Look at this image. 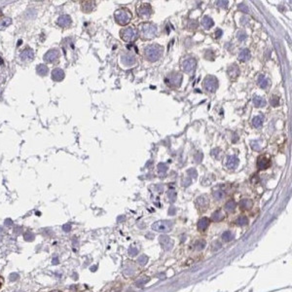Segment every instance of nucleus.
Returning a JSON list of instances; mask_svg holds the SVG:
<instances>
[{"instance_id":"obj_12","label":"nucleus","mask_w":292,"mask_h":292,"mask_svg":"<svg viewBox=\"0 0 292 292\" xmlns=\"http://www.w3.org/2000/svg\"><path fill=\"white\" fill-rule=\"evenodd\" d=\"M239 163H240L239 159H238L236 156L231 155V156H228L226 158L225 167H226L227 168H229V170H235V168L239 166Z\"/></svg>"},{"instance_id":"obj_13","label":"nucleus","mask_w":292,"mask_h":292,"mask_svg":"<svg viewBox=\"0 0 292 292\" xmlns=\"http://www.w3.org/2000/svg\"><path fill=\"white\" fill-rule=\"evenodd\" d=\"M121 61L124 65H127V66H131L133 64L135 63L136 61V58L133 54L131 53H128V54H125L121 57Z\"/></svg>"},{"instance_id":"obj_5","label":"nucleus","mask_w":292,"mask_h":292,"mask_svg":"<svg viewBox=\"0 0 292 292\" xmlns=\"http://www.w3.org/2000/svg\"><path fill=\"white\" fill-rule=\"evenodd\" d=\"M165 82L170 87L178 88L180 87L182 82V75L179 72H171L165 78Z\"/></svg>"},{"instance_id":"obj_42","label":"nucleus","mask_w":292,"mask_h":292,"mask_svg":"<svg viewBox=\"0 0 292 292\" xmlns=\"http://www.w3.org/2000/svg\"><path fill=\"white\" fill-rule=\"evenodd\" d=\"M187 175H190L193 178H197L198 173H197V170H195V168H190V170H187Z\"/></svg>"},{"instance_id":"obj_28","label":"nucleus","mask_w":292,"mask_h":292,"mask_svg":"<svg viewBox=\"0 0 292 292\" xmlns=\"http://www.w3.org/2000/svg\"><path fill=\"white\" fill-rule=\"evenodd\" d=\"M36 71H37V73L39 75H41V76H45V75L48 73V71H49V68H48L45 64H39L36 68Z\"/></svg>"},{"instance_id":"obj_49","label":"nucleus","mask_w":292,"mask_h":292,"mask_svg":"<svg viewBox=\"0 0 292 292\" xmlns=\"http://www.w3.org/2000/svg\"><path fill=\"white\" fill-rule=\"evenodd\" d=\"M10 278L11 282H15L16 280H18V278H19V275L16 274V273H13V274L10 275V278Z\"/></svg>"},{"instance_id":"obj_50","label":"nucleus","mask_w":292,"mask_h":292,"mask_svg":"<svg viewBox=\"0 0 292 292\" xmlns=\"http://www.w3.org/2000/svg\"><path fill=\"white\" fill-rule=\"evenodd\" d=\"M138 252V251H137V249H136V248H135V247H131L130 248V249H128V253H130V255H132V256H135V255H136V253H137Z\"/></svg>"},{"instance_id":"obj_43","label":"nucleus","mask_w":292,"mask_h":292,"mask_svg":"<svg viewBox=\"0 0 292 292\" xmlns=\"http://www.w3.org/2000/svg\"><path fill=\"white\" fill-rule=\"evenodd\" d=\"M219 153H220V149H218V148H214V149L211 150V152H210L211 156L214 157L215 159H217V158H218Z\"/></svg>"},{"instance_id":"obj_37","label":"nucleus","mask_w":292,"mask_h":292,"mask_svg":"<svg viewBox=\"0 0 292 292\" xmlns=\"http://www.w3.org/2000/svg\"><path fill=\"white\" fill-rule=\"evenodd\" d=\"M168 197L170 198V200L171 202H175V199H176V193L175 190H170L168 193Z\"/></svg>"},{"instance_id":"obj_52","label":"nucleus","mask_w":292,"mask_h":292,"mask_svg":"<svg viewBox=\"0 0 292 292\" xmlns=\"http://www.w3.org/2000/svg\"><path fill=\"white\" fill-rule=\"evenodd\" d=\"M63 229L65 232H69V231H70V229H71V225H70V224H65V225H63Z\"/></svg>"},{"instance_id":"obj_44","label":"nucleus","mask_w":292,"mask_h":292,"mask_svg":"<svg viewBox=\"0 0 292 292\" xmlns=\"http://www.w3.org/2000/svg\"><path fill=\"white\" fill-rule=\"evenodd\" d=\"M148 280H149L148 278H141V280H137V282H136V285H137V286H140V285L142 286V285L145 284V283L148 282Z\"/></svg>"},{"instance_id":"obj_8","label":"nucleus","mask_w":292,"mask_h":292,"mask_svg":"<svg viewBox=\"0 0 292 292\" xmlns=\"http://www.w3.org/2000/svg\"><path fill=\"white\" fill-rule=\"evenodd\" d=\"M137 14L140 18L148 19L152 15V7L149 4L143 3L137 8Z\"/></svg>"},{"instance_id":"obj_17","label":"nucleus","mask_w":292,"mask_h":292,"mask_svg":"<svg viewBox=\"0 0 292 292\" xmlns=\"http://www.w3.org/2000/svg\"><path fill=\"white\" fill-rule=\"evenodd\" d=\"M58 25L60 27H68L71 25V18L68 15H63L58 19Z\"/></svg>"},{"instance_id":"obj_24","label":"nucleus","mask_w":292,"mask_h":292,"mask_svg":"<svg viewBox=\"0 0 292 292\" xmlns=\"http://www.w3.org/2000/svg\"><path fill=\"white\" fill-rule=\"evenodd\" d=\"M257 84H258L259 87L262 88V89H266L268 87V85H269V80H268L264 75H260V76L258 77V80H257Z\"/></svg>"},{"instance_id":"obj_15","label":"nucleus","mask_w":292,"mask_h":292,"mask_svg":"<svg viewBox=\"0 0 292 292\" xmlns=\"http://www.w3.org/2000/svg\"><path fill=\"white\" fill-rule=\"evenodd\" d=\"M196 207L199 210L205 211L208 207V200L205 197L201 196L196 200Z\"/></svg>"},{"instance_id":"obj_27","label":"nucleus","mask_w":292,"mask_h":292,"mask_svg":"<svg viewBox=\"0 0 292 292\" xmlns=\"http://www.w3.org/2000/svg\"><path fill=\"white\" fill-rule=\"evenodd\" d=\"M240 207L243 208V210H249L252 207V202L249 199H243L240 203Z\"/></svg>"},{"instance_id":"obj_41","label":"nucleus","mask_w":292,"mask_h":292,"mask_svg":"<svg viewBox=\"0 0 292 292\" xmlns=\"http://www.w3.org/2000/svg\"><path fill=\"white\" fill-rule=\"evenodd\" d=\"M271 104H272V106H278V104H280V98L276 96H273L271 98Z\"/></svg>"},{"instance_id":"obj_18","label":"nucleus","mask_w":292,"mask_h":292,"mask_svg":"<svg viewBox=\"0 0 292 292\" xmlns=\"http://www.w3.org/2000/svg\"><path fill=\"white\" fill-rule=\"evenodd\" d=\"M20 58L23 61H30V60H33L34 53H33V51L30 50V49H26L21 54Z\"/></svg>"},{"instance_id":"obj_36","label":"nucleus","mask_w":292,"mask_h":292,"mask_svg":"<svg viewBox=\"0 0 292 292\" xmlns=\"http://www.w3.org/2000/svg\"><path fill=\"white\" fill-rule=\"evenodd\" d=\"M205 240H198V242L195 243V248L197 250H202L205 248Z\"/></svg>"},{"instance_id":"obj_4","label":"nucleus","mask_w":292,"mask_h":292,"mask_svg":"<svg viewBox=\"0 0 292 292\" xmlns=\"http://www.w3.org/2000/svg\"><path fill=\"white\" fill-rule=\"evenodd\" d=\"M120 36L123 41L125 42H133L137 38V30H136L135 27L133 26H131V27L127 28H123L121 31H120Z\"/></svg>"},{"instance_id":"obj_46","label":"nucleus","mask_w":292,"mask_h":292,"mask_svg":"<svg viewBox=\"0 0 292 292\" xmlns=\"http://www.w3.org/2000/svg\"><path fill=\"white\" fill-rule=\"evenodd\" d=\"M251 147L254 149V150H256V151H259V150L261 149V147L260 145H259V143L257 142V141H251Z\"/></svg>"},{"instance_id":"obj_35","label":"nucleus","mask_w":292,"mask_h":292,"mask_svg":"<svg viewBox=\"0 0 292 292\" xmlns=\"http://www.w3.org/2000/svg\"><path fill=\"white\" fill-rule=\"evenodd\" d=\"M167 170H168L167 165L163 164V163H160V164L158 165V171H159L160 175H163V173H164V175H166V171H167Z\"/></svg>"},{"instance_id":"obj_6","label":"nucleus","mask_w":292,"mask_h":292,"mask_svg":"<svg viewBox=\"0 0 292 292\" xmlns=\"http://www.w3.org/2000/svg\"><path fill=\"white\" fill-rule=\"evenodd\" d=\"M172 222L168 220H161L152 224V229L156 232L160 233H168L172 229Z\"/></svg>"},{"instance_id":"obj_32","label":"nucleus","mask_w":292,"mask_h":292,"mask_svg":"<svg viewBox=\"0 0 292 292\" xmlns=\"http://www.w3.org/2000/svg\"><path fill=\"white\" fill-rule=\"evenodd\" d=\"M213 198L215 200H222L225 197V193L222 191V190H216V191L213 192Z\"/></svg>"},{"instance_id":"obj_2","label":"nucleus","mask_w":292,"mask_h":292,"mask_svg":"<svg viewBox=\"0 0 292 292\" xmlns=\"http://www.w3.org/2000/svg\"><path fill=\"white\" fill-rule=\"evenodd\" d=\"M114 18L117 23H119L122 26H125L131 23L133 19V14L127 8H120V9L116 10L114 14Z\"/></svg>"},{"instance_id":"obj_47","label":"nucleus","mask_w":292,"mask_h":292,"mask_svg":"<svg viewBox=\"0 0 292 292\" xmlns=\"http://www.w3.org/2000/svg\"><path fill=\"white\" fill-rule=\"evenodd\" d=\"M239 9L242 10V12H245V13H248V12H249V9H248V7L246 6L245 3L240 4V6H239Z\"/></svg>"},{"instance_id":"obj_7","label":"nucleus","mask_w":292,"mask_h":292,"mask_svg":"<svg viewBox=\"0 0 292 292\" xmlns=\"http://www.w3.org/2000/svg\"><path fill=\"white\" fill-rule=\"evenodd\" d=\"M203 88L207 90V92L210 93H215L216 90L218 89V80L215 76L212 75H208L203 80Z\"/></svg>"},{"instance_id":"obj_53","label":"nucleus","mask_w":292,"mask_h":292,"mask_svg":"<svg viewBox=\"0 0 292 292\" xmlns=\"http://www.w3.org/2000/svg\"><path fill=\"white\" fill-rule=\"evenodd\" d=\"M216 38H219V37H221L222 35V30L221 29H218V30H216Z\"/></svg>"},{"instance_id":"obj_23","label":"nucleus","mask_w":292,"mask_h":292,"mask_svg":"<svg viewBox=\"0 0 292 292\" xmlns=\"http://www.w3.org/2000/svg\"><path fill=\"white\" fill-rule=\"evenodd\" d=\"M239 58L240 61H247L250 58V52L248 49H243L240 50L239 54Z\"/></svg>"},{"instance_id":"obj_25","label":"nucleus","mask_w":292,"mask_h":292,"mask_svg":"<svg viewBox=\"0 0 292 292\" xmlns=\"http://www.w3.org/2000/svg\"><path fill=\"white\" fill-rule=\"evenodd\" d=\"M253 103L256 107H264L266 105L267 102H266V100H265V98H261V96H255L253 98Z\"/></svg>"},{"instance_id":"obj_22","label":"nucleus","mask_w":292,"mask_h":292,"mask_svg":"<svg viewBox=\"0 0 292 292\" xmlns=\"http://www.w3.org/2000/svg\"><path fill=\"white\" fill-rule=\"evenodd\" d=\"M210 220L207 217H203L199 221V223H198V229H199L200 231H205V230L208 227V225H210Z\"/></svg>"},{"instance_id":"obj_19","label":"nucleus","mask_w":292,"mask_h":292,"mask_svg":"<svg viewBox=\"0 0 292 292\" xmlns=\"http://www.w3.org/2000/svg\"><path fill=\"white\" fill-rule=\"evenodd\" d=\"M64 78V72L63 69L56 68L52 71V79L56 82H60Z\"/></svg>"},{"instance_id":"obj_34","label":"nucleus","mask_w":292,"mask_h":292,"mask_svg":"<svg viewBox=\"0 0 292 292\" xmlns=\"http://www.w3.org/2000/svg\"><path fill=\"white\" fill-rule=\"evenodd\" d=\"M236 222H237V224L240 225V226H245V225L248 223V219L247 217H245V216H240V217L237 219Z\"/></svg>"},{"instance_id":"obj_30","label":"nucleus","mask_w":292,"mask_h":292,"mask_svg":"<svg viewBox=\"0 0 292 292\" xmlns=\"http://www.w3.org/2000/svg\"><path fill=\"white\" fill-rule=\"evenodd\" d=\"M11 23H12V20L9 18H5V19H2L0 20V29H5L6 27H8Z\"/></svg>"},{"instance_id":"obj_3","label":"nucleus","mask_w":292,"mask_h":292,"mask_svg":"<svg viewBox=\"0 0 292 292\" xmlns=\"http://www.w3.org/2000/svg\"><path fill=\"white\" fill-rule=\"evenodd\" d=\"M139 32L143 39H153L157 34V26L152 23H142L139 25Z\"/></svg>"},{"instance_id":"obj_38","label":"nucleus","mask_w":292,"mask_h":292,"mask_svg":"<svg viewBox=\"0 0 292 292\" xmlns=\"http://www.w3.org/2000/svg\"><path fill=\"white\" fill-rule=\"evenodd\" d=\"M203 157V155L202 152H198V153L194 156V161L197 163V164H199V163L202 162Z\"/></svg>"},{"instance_id":"obj_48","label":"nucleus","mask_w":292,"mask_h":292,"mask_svg":"<svg viewBox=\"0 0 292 292\" xmlns=\"http://www.w3.org/2000/svg\"><path fill=\"white\" fill-rule=\"evenodd\" d=\"M216 5L222 8H227V6H228V1H217L216 2Z\"/></svg>"},{"instance_id":"obj_40","label":"nucleus","mask_w":292,"mask_h":292,"mask_svg":"<svg viewBox=\"0 0 292 292\" xmlns=\"http://www.w3.org/2000/svg\"><path fill=\"white\" fill-rule=\"evenodd\" d=\"M23 238H25V240L30 242V240H34V235L31 234V232H26V233H25V235H23Z\"/></svg>"},{"instance_id":"obj_14","label":"nucleus","mask_w":292,"mask_h":292,"mask_svg":"<svg viewBox=\"0 0 292 292\" xmlns=\"http://www.w3.org/2000/svg\"><path fill=\"white\" fill-rule=\"evenodd\" d=\"M227 74L231 79H236L240 74V68L237 63H233L227 69Z\"/></svg>"},{"instance_id":"obj_39","label":"nucleus","mask_w":292,"mask_h":292,"mask_svg":"<svg viewBox=\"0 0 292 292\" xmlns=\"http://www.w3.org/2000/svg\"><path fill=\"white\" fill-rule=\"evenodd\" d=\"M138 263L140 264V265H142V266H144L146 263H147V261H148V257H147L146 255H141L140 257L138 258Z\"/></svg>"},{"instance_id":"obj_55","label":"nucleus","mask_w":292,"mask_h":292,"mask_svg":"<svg viewBox=\"0 0 292 292\" xmlns=\"http://www.w3.org/2000/svg\"><path fill=\"white\" fill-rule=\"evenodd\" d=\"M0 287H1V282H0Z\"/></svg>"},{"instance_id":"obj_20","label":"nucleus","mask_w":292,"mask_h":292,"mask_svg":"<svg viewBox=\"0 0 292 292\" xmlns=\"http://www.w3.org/2000/svg\"><path fill=\"white\" fill-rule=\"evenodd\" d=\"M202 25L205 30H208V29H210L214 25V21L210 17H208V16H205L202 20Z\"/></svg>"},{"instance_id":"obj_29","label":"nucleus","mask_w":292,"mask_h":292,"mask_svg":"<svg viewBox=\"0 0 292 292\" xmlns=\"http://www.w3.org/2000/svg\"><path fill=\"white\" fill-rule=\"evenodd\" d=\"M235 208H236V203L232 200L227 202L226 205H225V210L227 212H233L235 210Z\"/></svg>"},{"instance_id":"obj_11","label":"nucleus","mask_w":292,"mask_h":292,"mask_svg":"<svg viewBox=\"0 0 292 292\" xmlns=\"http://www.w3.org/2000/svg\"><path fill=\"white\" fill-rule=\"evenodd\" d=\"M159 242L163 246V248L166 250H170L171 249V247H172V245H173V242L171 240V239L168 236H166V235H162V236H160L159 237Z\"/></svg>"},{"instance_id":"obj_9","label":"nucleus","mask_w":292,"mask_h":292,"mask_svg":"<svg viewBox=\"0 0 292 292\" xmlns=\"http://www.w3.org/2000/svg\"><path fill=\"white\" fill-rule=\"evenodd\" d=\"M58 57H60V52L57 49H53L50 50L44 55V61L47 63H52L55 60H57Z\"/></svg>"},{"instance_id":"obj_56","label":"nucleus","mask_w":292,"mask_h":292,"mask_svg":"<svg viewBox=\"0 0 292 292\" xmlns=\"http://www.w3.org/2000/svg\"><path fill=\"white\" fill-rule=\"evenodd\" d=\"M20 292H21V291H20Z\"/></svg>"},{"instance_id":"obj_51","label":"nucleus","mask_w":292,"mask_h":292,"mask_svg":"<svg viewBox=\"0 0 292 292\" xmlns=\"http://www.w3.org/2000/svg\"><path fill=\"white\" fill-rule=\"evenodd\" d=\"M219 248H221V243H218V242H215L213 243V245H212V249L213 250H217Z\"/></svg>"},{"instance_id":"obj_45","label":"nucleus","mask_w":292,"mask_h":292,"mask_svg":"<svg viewBox=\"0 0 292 292\" xmlns=\"http://www.w3.org/2000/svg\"><path fill=\"white\" fill-rule=\"evenodd\" d=\"M246 37H247V35H246V33L245 32H243V31H240L239 33H238V38H239L240 41H243Z\"/></svg>"},{"instance_id":"obj_16","label":"nucleus","mask_w":292,"mask_h":292,"mask_svg":"<svg viewBox=\"0 0 292 292\" xmlns=\"http://www.w3.org/2000/svg\"><path fill=\"white\" fill-rule=\"evenodd\" d=\"M271 165V162L268 159L266 156L262 155V156H259L258 159H257V167H258L260 170H266L270 167Z\"/></svg>"},{"instance_id":"obj_21","label":"nucleus","mask_w":292,"mask_h":292,"mask_svg":"<svg viewBox=\"0 0 292 292\" xmlns=\"http://www.w3.org/2000/svg\"><path fill=\"white\" fill-rule=\"evenodd\" d=\"M93 9H95V2H93V1L83 2L82 10L84 11V13H91Z\"/></svg>"},{"instance_id":"obj_10","label":"nucleus","mask_w":292,"mask_h":292,"mask_svg":"<svg viewBox=\"0 0 292 292\" xmlns=\"http://www.w3.org/2000/svg\"><path fill=\"white\" fill-rule=\"evenodd\" d=\"M195 67H196V60H195V58H186V60L183 61V63H182V68H183V70L187 72V73H191V72L195 69Z\"/></svg>"},{"instance_id":"obj_54","label":"nucleus","mask_w":292,"mask_h":292,"mask_svg":"<svg viewBox=\"0 0 292 292\" xmlns=\"http://www.w3.org/2000/svg\"><path fill=\"white\" fill-rule=\"evenodd\" d=\"M58 258H54V260H53V264H58Z\"/></svg>"},{"instance_id":"obj_33","label":"nucleus","mask_w":292,"mask_h":292,"mask_svg":"<svg viewBox=\"0 0 292 292\" xmlns=\"http://www.w3.org/2000/svg\"><path fill=\"white\" fill-rule=\"evenodd\" d=\"M212 220L214 221H220L222 219L224 218V214H222L220 211H215L213 214H212Z\"/></svg>"},{"instance_id":"obj_31","label":"nucleus","mask_w":292,"mask_h":292,"mask_svg":"<svg viewBox=\"0 0 292 292\" xmlns=\"http://www.w3.org/2000/svg\"><path fill=\"white\" fill-rule=\"evenodd\" d=\"M233 239H234V234L231 231H226L222 235V240H225V242H230Z\"/></svg>"},{"instance_id":"obj_26","label":"nucleus","mask_w":292,"mask_h":292,"mask_svg":"<svg viewBox=\"0 0 292 292\" xmlns=\"http://www.w3.org/2000/svg\"><path fill=\"white\" fill-rule=\"evenodd\" d=\"M252 125H253V127L256 128H261L262 125H263V117L262 116L254 117L253 120H252Z\"/></svg>"},{"instance_id":"obj_1","label":"nucleus","mask_w":292,"mask_h":292,"mask_svg":"<svg viewBox=\"0 0 292 292\" xmlns=\"http://www.w3.org/2000/svg\"><path fill=\"white\" fill-rule=\"evenodd\" d=\"M163 52H164V48L158 44H150L144 49V55H145L146 60L151 63L159 60L162 57Z\"/></svg>"}]
</instances>
